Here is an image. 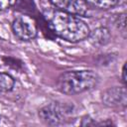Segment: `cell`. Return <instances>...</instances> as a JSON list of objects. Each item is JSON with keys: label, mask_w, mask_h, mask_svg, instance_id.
<instances>
[{"label": "cell", "mask_w": 127, "mask_h": 127, "mask_svg": "<svg viewBox=\"0 0 127 127\" xmlns=\"http://www.w3.org/2000/svg\"><path fill=\"white\" fill-rule=\"evenodd\" d=\"M50 28L57 37L70 43L80 42L86 39L90 33L85 22L75 15L64 11L54 13L50 20Z\"/></svg>", "instance_id": "6da1fadb"}, {"label": "cell", "mask_w": 127, "mask_h": 127, "mask_svg": "<svg viewBox=\"0 0 127 127\" xmlns=\"http://www.w3.org/2000/svg\"><path fill=\"white\" fill-rule=\"evenodd\" d=\"M116 24L119 28H122V29L125 28V14H120L117 16Z\"/></svg>", "instance_id": "8fae6325"}, {"label": "cell", "mask_w": 127, "mask_h": 127, "mask_svg": "<svg viewBox=\"0 0 127 127\" xmlns=\"http://www.w3.org/2000/svg\"><path fill=\"white\" fill-rule=\"evenodd\" d=\"M15 0H0V11L6 10L13 5Z\"/></svg>", "instance_id": "30bf717a"}, {"label": "cell", "mask_w": 127, "mask_h": 127, "mask_svg": "<svg viewBox=\"0 0 127 127\" xmlns=\"http://www.w3.org/2000/svg\"><path fill=\"white\" fill-rule=\"evenodd\" d=\"M65 110L57 102L46 105L39 111V117L43 122L50 125H56L61 123L65 115Z\"/></svg>", "instance_id": "277c9868"}, {"label": "cell", "mask_w": 127, "mask_h": 127, "mask_svg": "<svg viewBox=\"0 0 127 127\" xmlns=\"http://www.w3.org/2000/svg\"><path fill=\"white\" fill-rule=\"evenodd\" d=\"M85 3H88L92 6H95L100 9H109L116 6L120 0H83Z\"/></svg>", "instance_id": "9c48e42d"}, {"label": "cell", "mask_w": 127, "mask_h": 127, "mask_svg": "<svg viewBox=\"0 0 127 127\" xmlns=\"http://www.w3.org/2000/svg\"><path fill=\"white\" fill-rule=\"evenodd\" d=\"M12 31L16 38L21 41H30L37 36V26L35 21L26 15L15 18L12 23Z\"/></svg>", "instance_id": "3957f363"}, {"label": "cell", "mask_w": 127, "mask_h": 127, "mask_svg": "<svg viewBox=\"0 0 127 127\" xmlns=\"http://www.w3.org/2000/svg\"><path fill=\"white\" fill-rule=\"evenodd\" d=\"M122 81L124 84L126 83V64H123L122 67Z\"/></svg>", "instance_id": "7c38bea8"}, {"label": "cell", "mask_w": 127, "mask_h": 127, "mask_svg": "<svg viewBox=\"0 0 127 127\" xmlns=\"http://www.w3.org/2000/svg\"><path fill=\"white\" fill-rule=\"evenodd\" d=\"M99 77L92 70H69L62 73L57 81V89L67 95L90 90L98 83Z\"/></svg>", "instance_id": "7a4b0ae2"}, {"label": "cell", "mask_w": 127, "mask_h": 127, "mask_svg": "<svg viewBox=\"0 0 127 127\" xmlns=\"http://www.w3.org/2000/svg\"><path fill=\"white\" fill-rule=\"evenodd\" d=\"M102 101L109 107L126 106V89L125 87H111L102 93Z\"/></svg>", "instance_id": "8992f818"}, {"label": "cell", "mask_w": 127, "mask_h": 127, "mask_svg": "<svg viewBox=\"0 0 127 127\" xmlns=\"http://www.w3.org/2000/svg\"><path fill=\"white\" fill-rule=\"evenodd\" d=\"M15 84L14 78L6 73V72H0V92H8L13 89Z\"/></svg>", "instance_id": "ba28073f"}, {"label": "cell", "mask_w": 127, "mask_h": 127, "mask_svg": "<svg viewBox=\"0 0 127 127\" xmlns=\"http://www.w3.org/2000/svg\"><path fill=\"white\" fill-rule=\"evenodd\" d=\"M51 4L61 11L75 15L84 16L87 12V5L83 0H49Z\"/></svg>", "instance_id": "5b68a950"}, {"label": "cell", "mask_w": 127, "mask_h": 127, "mask_svg": "<svg viewBox=\"0 0 127 127\" xmlns=\"http://www.w3.org/2000/svg\"><path fill=\"white\" fill-rule=\"evenodd\" d=\"M87 38H89L90 43L94 46H104L109 43L111 34L107 28L98 27L92 32H90Z\"/></svg>", "instance_id": "52a82bcc"}]
</instances>
